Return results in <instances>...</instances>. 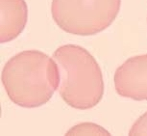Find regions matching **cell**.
I'll use <instances>...</instances> for the list:
<instances>
[{"label":"cell","instance_id":"1","mask_svg":"<svg viewBox=\"0 0 147 136\" xmlns=\"http://www.w3.org/2000/svg\"><path fill=\"white\" fill-rule=\"evenodd\" d=\"M1 80L12 102L20 107L36 108L47 103L59 89L60 73L53 57L30 49L8 60Z\"/></svg>","mask_w":147,"mask_h":136},{"label":"cell","instance_id":"2","mask_svg":"<svg viewBox=\"0 0 147 136\" xmlns=\"http://www.w3.org/2000/svg\"><path fill=\"white\" fill-rule=\"evenodd\" d=\"M60 73L59 94L74 109L95 107L104 96V78L96 59L88 50L76 44H65L52 55Z\"/></svg>","mask_w":147,"mask_h":136},{"label":"cell","instance_id":"3","mask_svg":"<svg viewBox=\"0 0 147 136\" xmlns=\"http://www.w3.org/2000/svg\"><path fill=\"white\" fill-rule=\"evenodd\" d=\"M120 6L121 0H52L51 16L68 34L92 36L112 25Z\"/></svg>","mask_w":147,"mask_h":136},{"label":"cell","instance_id":"4","mask_svg":"<svg viewBox=\"0 0 147 136\" xmlns=\"http://www.w3.org/2000/svg\"><path fill=\"white\" fill-rule=\"evenodd\" d=\"M115 88L120 97L147 101V54L130 57L116 69Z\"/></svg>","mask_w":147,"mask_h":136},{"label":"cell","instance_id":"5","mask_svg":"<svg viewBox=\"0 0 147 136\" xmlns=\"http://www.w3.org/2000/svg\"><path fill=\"white\" fill-rule=\"evenodd\" d=\"M0 41L6 44L21 34L28 20V7L25 0H1Z\"/></svg>","mask_w":147,"mask_h":136},{"label":"cell","instance_id":"6","mask_svg":"<svg viewBox=\"0 0 147 136\" xmlns=\"http://www.w3.org/2000/svg\"><path fill=\"white\" fill-rule=\"evenodd\" d=\"M65 135H111V133L99 124L86 122L70 127Z\"/></svg>","mask_w":147,"mask_h":136},{"label":"cell","instance_id":"7","mask_svg":"<svg viewBox=\"0 0 147 136\" xmlns=\"http://www.w3.org/2000/svg\"><path fill=\"white\" fill-rule=\"evenodd\" d=\"M129 135H147V111L141 115L129 130Z\"/></svg>","mask_w":147,"mask_h":136}]
</instances>
